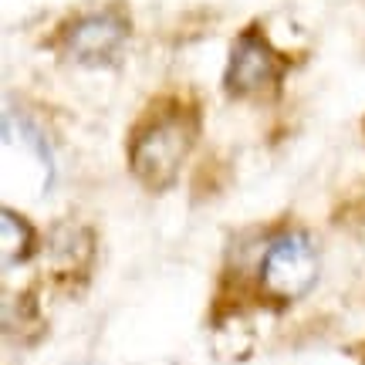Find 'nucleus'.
I'll use <instances>...</instances> for the list:
<instances>
[{"label":"nucleus","instance_id":"obj_5","mask_svg":"<svg viewBox=\"0 0 365 365\" xmlns=\"http://www.w3.org/2000/svg\"><path fill=\"white\" fill-rule=\"evenodd\" d=\"M0 227H4V244H0V254H4V264L11 267V264H21L31 254V240H34V234H31V227H27L17 213H11V210H4L0 213Z\"/></svg>","mask_w":365,"mask_h":365},{"label":"nucleus","instance_id":"obj_2","mask_svg":"<svg viewBox=\"0 0 365 365\" xmlns=\"http://www.w3.org/2000/svg\"><path fill=\"white\" fill-rule=\"evenodd\" d=\"M318 277V254L304 234H281L271 240L261 261V284L281 301L301 298Z\"/></svg>","mask_w":365,"mask_h":365},{"label":"nucleus","instance_id":"obj_1","mask_svg":"<svg viewBox=\"0 0 365 365\" xmlns=\"http://www.w3.org/2000/svg\"><path fill=\"white\" fill-rule=\"evenodd\" d=\"M190 139H193V132L180 115L159 118L156 125H149L132 143V170H135V176L153 190L170 186L176 180V173H180L182 159H186Z\"/></svg>","mask_w":365,"mask_h":365},{"label":"nucleus","instance_id":"obj_4","mask_svg":"<svg viewBox=\"0 0 365 365\" xmlns=\"http://www.w3.org/2000/svg\"><path fill=\"white\" fill-rule=\"evenodd\" d=\"M274 78H277V54L257 34H244L230 54L227 88L237 95H250V91L267 88Z\"/></svg>","mask_w":365,"mask_h":365},{"label":"nucleus","instance_id":"obj_3","mask_svg":"<svg viewBox=\"0 0 365 365\" xmlns=\"http://www.w3.org/2000/svg\"><path fill=\"white\" fill-rule=\"evenodd\" d=\"M125 44V24L115 14H91L68 31V51L81 65H108Z\"/></svg>","mask_w":365,"mask_h":365}]
</instances>
